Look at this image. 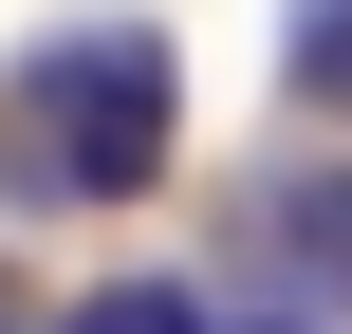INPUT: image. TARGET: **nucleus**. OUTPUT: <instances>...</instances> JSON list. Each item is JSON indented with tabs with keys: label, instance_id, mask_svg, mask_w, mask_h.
<instances>
[{
	"label": "nucleus",
	"instance_id": "7ed1b4c3",
	"mask_svg": "<svg viewBox=\"0 0 352 334\" xmlns=\"http://www.w3.org/2000/svg\"><path fill=\"white\" fill-rule=\"evenodd\" d=\"M56 334H223V316H204L186 279H93V298H74Z\"/></svg>",
	"mask_w": 352,
	"mask_h": 334
},
{
	"label": "nucleus",
	"instance_id": "39448f33",
	"mask_svg": "<svg viewBox=\"0 0 352 334\" xmlns=\"http://www.w3.org/2000/svg\"><path fill=\"white\" fill-rule=\"evenodd\" d=\"M241 334H297V316H241Z\"/></svg>",
	"mask_w": 352,
	"mask_h": 334
},
{
	"label": "nucleus",
	"instance_id": "f03ea898",
	"mask_svg": "<svg viewBox=\"0 0 352 334\" xmlns=\"http://www.w3.org/2000/svg\"><path fill=\"white\" fill-rule=\"evenodd\" d=\"M260 242H278V279H316V298H352V167H297V186L260 205Z\"/></svg>",
	"mask_w": 352,
	"mask_h": 334
},
{
	"label": "nucleus",
	"instance_id": "20e7f679",
	"mask_svg": "<svg viewBox=\"0 0 352 334\" xmlns=\"http://www.w3.org/2000/svg\"><path fill=\"white\" fill-rule=\"evenodd\" d=\"M297 74H316V93H352V0H316V19H297Z\"/></svg>",
	"mask_w": 352,
	"mask_h": 334
},
{
	"label": "nucleus",
	"instance_id": "f257e3e1",
	"mask_svg": "<svg viewBox=\"0 0 352 334\" xmlns=\"http://www.w3.org/2000/svg\"><path fill=\"white\" fill-rule=\"evenodd\" d=\"M167 149H186V56L148 19L37 37L19 93H0V186L19 205H130V186H167Z\"/></svg>",
	"mask_w": 352,
	"mask_h": 334
}]
</instances>
